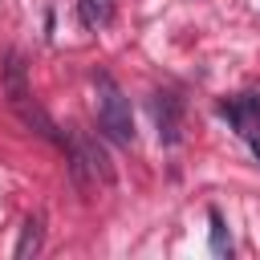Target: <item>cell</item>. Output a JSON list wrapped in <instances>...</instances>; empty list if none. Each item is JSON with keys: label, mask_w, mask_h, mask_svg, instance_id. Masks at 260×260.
Masks as SVG:
<instances>
[{"label": "cell", "mask_w": 260, "mask_h": 260, "mask_svg": "<svg viewBox=\"0 0 260 260\" xmlns=\"http://www.w3.org/2000/svg\"><path fill=\"white\" fill-rule=\"evenodd\" d=\"M93 89H98V126L106 130V138H114L118 146L134 142V114H130V98L118 89V81L110 73H93Z\"/></svg>", "instance_id": "6da1fadb"}, {"label": "cell", "mask_w": 260, "mask_h": 260, "mask_svg": "<svg viewBox=\"0 0 260 260\" xmlns=\"http://www.w3.org/2000/svg\"><path fill=\"white\" fill-rule=\"evenodd\" d=\"M154 110V126H158V142L162 146H179L183 142V106L175 93H154L150 98Z\"/></svg>", "instance_id": "7a4b0ae2"}, {"label": "cell", "mask_w": 260, "mask_h": 260, "mask_svg": "<svg viewBox=\"0 0 260 260\" xmlns=\"http://www.w3.org/2000/svg\"><path fill=\"white\" fill-rule=\"evenodd\" d=\"M223 118H228L244 138H256V130H260V98H256V93H244V98L223 102Z\"/></svg>", "instance_id": "3957f363"}, {"label": "cell", "mask_w": 260, "mask_h": 260, "mask_svg": "<svg viewBox=\"0 0 260 260\" xmlns=\"http://www.w3.org/2000/svg\"><path fill=\"white\" fill-rule=\"evenodd\" d=\"M0 73H4V93H8L12 110H16L20 102H28V98H32V93H28V65H24V57H20V53H8V57H4V65H0Z\"/></svg>", "instance_id": "277c9868"}, {"label": "cell", "mask_w": 260, "mask_h": 260, "mask_svg": "<svg viewBox=\"0 0 260 260\" xmlns=\"http://www.w3.org/2000/svg\"><path fill=\"white\" fill-rule=\"evenodd\" d=\"M16 118H20V122H24L32 134H41L45 142H57V146H65V142H69V138L61 134V126H57V122H53V118H49V114H45V110L32 102V98L16 106Z\"/></svg>", "instance_id": "5b68a950"}, {"label": "cell", "mask_w": 260, "mask_h": 260, "mask_svg": "<svg viewBox=\"0 0 260 260\" xmlns=\"http://www.w3.org/2000/svg\"><path fill=\"white\" fill-rule=\"evenodd\" d=\"M73 142L81 146V154H85V162H89V171H93V179H98L102 187H110V183H114V162H110V154H106V146H102L98 138H89V134H73Z\"/></svg>", "instance_id": "8992f818"}, {"label": "cell", "mask_w": 260, "mask_h": 260, "mask_svg": "<svg viewBox=\"0 0 260 260\" xmlns=\"http://www.w3.org/2000/svg\"><path fill=\"white\" fill-rule=\"evenodd\" d=\"M41 240H45V219H41V215H28V219L20 223V240H16L12 256H16V260L37 256V252H41Z\"/></svg>", "instance_id": "52a82bcc"}, {"label": "cell", "mask_w": 260, "mask_h": 260, "mask_svg": "<svg viewBox=\"0 0 260 260\" xmlns=\"http://www.w3.org/2000/svg\"><path fill=\"white\" fill-rule=\"evenodd\" d=\"M77 20H81V28H89V32L106 28V24L114 20V0H77Z\"/></svg>", "instance_id": "ba28073f"}, {"label": "cell", "mask_w": 260, "mask_h": 260, "mask_svg": "<svg viewBox=\"0 0 260 260\" xmlns=\"http://www.w3.org/2000/svg\"><path fill=\"white\" fill-rule=\"evenodd\" d=\"M211 252H228V236H223V215L219 211H211Z\"/></svg>", "instance_id": "9c48e42d"}, {"label": "cell", "mask_w": 260, "mask_h": 260, "mask_svg": "<svg viewBox=\"0 0 260 260\" xmlns=\"http://www.w3.org/2000/svg\"><path fill=\"white\" fill-rule=\"evenodd\" d=\"M252 154H256V158H260V138H252Z\"/></svg>", "instance_id": "30bf717a"}]
</instances>
